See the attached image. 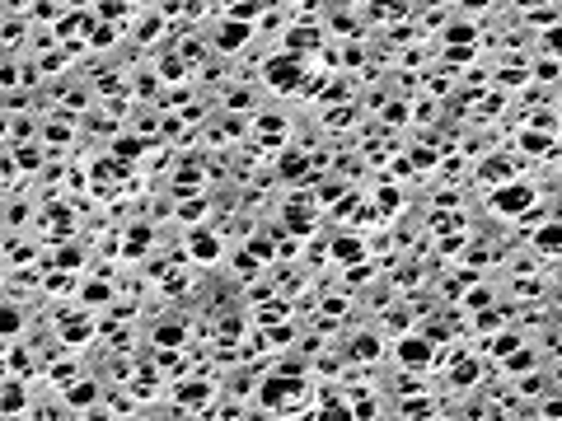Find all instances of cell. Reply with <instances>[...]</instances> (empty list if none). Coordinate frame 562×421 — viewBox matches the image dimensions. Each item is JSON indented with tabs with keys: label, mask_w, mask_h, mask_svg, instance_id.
<instances>
[{
	"label": "cell",
	"mask_w": 562,
	"mask_h": 421,
	"mask_svg": "<svg viewBox=\"0 0 562 421\" xmlns=\"http://www.w3.org/2000/svg\"><path fill=\"white\" fill-rule=\"evenodd\" d=\"M535 5H548V0H520V10H535Z\"/></svg>",
	"instance_id": "obj_17"
},
{
	"label": "cell",
	"mask_w": 562,
	"mask_h": 421,
	"mask_svg": "<svg viewBox=\"0 0 562 421\" xmlns=\"http://www.w3.org/2000/svg\"><path fill=\"white\" fill-rule=\"evenodd\" d=\"M535 80H558V56L539 61V66H535Z\"/></svg>",
	"instance_id": "obj_13"
},
{
	"label": "cell",
	"mask_w": 562,
	"mask_h": 421,
	"mask_svg": "<svg viewBox=\"0 0 562 421\" xmlns=\"http://www.w3.org/2000/svg\"><path fill=\"white\" fill-rule=\"evenodd\" d=\"M515 346H520V337H515V333H502V337H497V346H492V351H497V356H506V351H515Z\"/></svg>",
	"instance_id": "obj_14"
},
{
	"label": "cell",
	"mask_w": 562,
	"mask_h": 421,
	"mask_svg": "<svg viewBox=\"0 0 562 421\" xmlns=\"http://www.w3.org/2000/svg\"><path fill=\"white\" fill-rule=\"evenodd\" d=\"M66 402H71V407H94V384H80V389H71V394H66Z\"/></svg>",
	"instance_id": "obj_9"
},
{
	"label": "cell",
	"mask_w": 562,
	"mask_h": 421,
	"mask_svg": "<svg viewBox=\"0 0 562 421\" xmlns=\"http://www.w3.org/2000/svg\"><path fill=\"white\" fill-rule=\"evenodd\" d=\"M113 155H122V159H136V155H141V141H132V136H127V141H117V145H113Z\"/></svg>",
	"instance_id": "obj_12"
},
{
	"label": "cell",
	"mask_w": 562,
	"mask_h": 421,
	"mask_svg": "<svg viewBox=\"0 0 562 421\" xmlns=\"http://www.w3.org/2000/svg\"><path fill=\"white\" fill-rule=\"evenodd\" d=\"M66 5H89V0H66Z\"/></svg>",
	"instance_id": "obj_19"
},
{
	"label": "cell",
	"mask_w": 562,
	"mask_h": 421,
	"mask_svg": "<svg viewBox=\"0 0 562 421\" xmlns=\"http://www.w3.org/2000/svg\"><path fill=\"white\" fill-rule=\"evenodd\" d=\"M291 5H295V0H291Z\"/></svg>",
	"instance_id": "obj_20"
},
{
	"label": "cell",
	"mask_w": 562,
	"mask_h": 421,
	"mask_svg": "<svg viewBox=\"0 0 562 421\" xmlns=\"http://www.w3.org/2000/svg\"><path fill=\"white\" fill-rule=\"evenodd\" d=\"M84 300H89V304H104V300H108V286H89V290H84Z\"/></svg>",
	"instance_id": "obj_16"
},
{
	"label": "cell",
	"mask_w": 562,
	"mask_h": 421,
	"mask_svg": "<svg viewBox=\"0 0 562 421\" xmlns=\"http://www.w3.org/2000/svg\"><path fill=\"white\" fill-rule=\"evenodd\" d=\"M19 407H24V389L10 379V384H5V417H19Z\"/></svg>",
	"instance_id": "obj_7"
},
{
	"label": "cell",
	"mask_w": 562,
	"mask_h": 421,
	"mask_svg": "<svg viewBox=\"0 0 562 421\" xmlns=\"http://www.w3.org/2000/svg\"><path fill=\"white\" fill-rule=\"evenodd\" d=\"M244 38H248V19H230V24H220V38H215V47H225V52H239Z\"/></svg>",
	"instance_id": "obj_4"
},
{
	"label": "cell",
	"mask_w": 562,
	"mask_h": 421,
	"mask_svg": "<svg viewBox=\"0 0 562 421\" xmlns=\"http://www.w3.org/2000/svg\"><path fill=\"white\" fill-rule=\"evenodd\" d=\"M155 342H160V346H178V342H183V328H174V323H169V328L155 333Z\"/></svg>",
	"instance_id": "obj_10"
},
{
	"label": "cell",
	"mask_w": 562,
	"mask_h": 421,
	"mask_svg": "<svg viewBox=\"0 0 562 421\" xmlns=\"http://www.w3.org/2000/svg\"><path fill=\"white\" fill-rule=\"evenodd\" d=\"M562 243V225H548V230H539V248H558Z\"/></svg>",
	"instance_id": "obj_11"
},
{
	"label": "cell",
	"mask_w": 562,
	"mask_h": 421,
	"mask_svg": "<svg viewBox=\"0 0 562 421\" xmlns=\"http://www.w3.org/2000/svg\"><path fill=\"white\" fill-rule=\"evenodd\" d=\"M492 206L497 210H525V206H535V192L525 183H511V187H502V192H492Z\"/></svg>",
	"instance_id": "obj_2"
},
{
	"label": "cell",
	"mask_w": 562,
	"mask_h": 421,
	"mask_svg": "<svg viewBox=\"0 0 562 421\" xmlns=\"http://www.w3.org/2000/svg\"><path fill=\"white\" fill-rule=\"evenodd\" d=\"M187 248H192V258H202V263H211L215 253H220V243H215L211 234H202V230H197V234H187Z\"/></svg>",
	"instance_id": "obj_5"
},
{
	"label": "cell",
	"mask_w": 562,
	"mask_h": 421,
	"mask_svg": "<svg viewBox=\"0 0 562 421\" xmlns=\"http://www.w3.org/2000/svg\"><path fill=\"white\" fill-rule=\"evenodd\" d=\"M464 5H469V10H482V5H487V0H464Z\"/></svg>",
	"instance_id": "obj_18"
},
{
	"label": "cell",
	"mask_w": 562,
	"mask_h": 421,
	"mask_svg": "<svg viewBox=\"0 0 562 421\" xmlns=\"http://www.w3.org/2000/svg\"><path fill=\"white\" fill-rule=\"evenodd\" d=\"M543 47H548V56H562V28H548V43Z\"/></svg>",
	"instance_id": "obj_15"
},
{
	"label": "cell",
	"mask_w": 562,
	"mask_h": 421,
	"mask_svg": "<svg viewBox=\"0 0 562 421\" xmlns=\"http://www.w3.org/2000/svg\"><path fill=\"white\" fill-rule=\"evenodd\" d=\"M558 112H562V108H558Z\"/></svg>",
	"instance_id": "obj_21"
},
{
	"label": "cell",
	"mask_w": 562,
	"mask_h": 421,
	"mask_svg": "<svg viewBox=\"0 0 562 421\" xmlns=\"http://www.w3.org/2000/svg\"><path fill=\"white\" fill-rule=\"evenodd\" d=\"M268 84L272 89H281V94H291L305 84V66H300V56H281V61H272L268 66Z\"/></svg>",
	"instance_id": "obj_1"
},
{
	"label": "cell",
	"mask_w": 562,
	"mask_h": 421,
	"mask_svg": "<svg viewBox=\"0 0 562 421\" xmlns=\"http://www.w3.org/2000/svg\"><path fill=\"white\" fill-rule=\"evenodd\" d=\"M431 337H403V342H399V361H403V365H427V361H431Z\"/></svg>",
	"instance_id": "obj_3"
},
{
	"label": "cell",
	"mask_w": 562,
	"mask_h": 421,
	"mask_svg": "<svg viewBox=\"0 0 562 421\" xmlns=\"http://www.w3.org/2000/svg\"><path fill=\"white\" fill-rule=\"evenodd\" d=\"M520 150H530V155H548V136L525 132V136H520Z\"/></svg>",
	"instance_id": "obj_8"
},
{
	"label": "cell",
	"mask_w": 562,
	"mask_h": 421,
	"mask_svg": "<svg viewBox=\"0 0 562 421\" xmlns=\"http://www.w3.org/2000/svg\"><path fill=\"white\" fill-rule=\"evenodd\" d=\"M333 258H342V263H356V258H361V243H356V239H333Z\"/></svg>",
	"instance_id": "obj_6"
}]
</instances>
